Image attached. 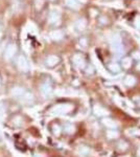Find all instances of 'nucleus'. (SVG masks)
I'll list each match as a JSON object with an SVG mask.
<instances>
[{
  "instance_id": "nucleus-1",
  "label": "nucleus",
  "mask_w": 140,
  "mask_h": 157,
  "mask_svg": "<svg viewBox=\"0 0 140 157\" xmlns=\"http://www.w3.org/2000/svg\"><path fill=\"white\" fill-rule=\"evenodd\" d=\"M16 51H17V46L15 44H9V46L6 47L5 53H4V57H5L6 60L12 59L13 57L15 56Z\"/></svg>"
},
{
  "instance_id": "nucleus-3",
  "label": "nucleus",
  "mask_w": 140,
  "mask_h": 157,
  "mask_svg": "<svg viewBox=\"0 0 140 157\" xmlns=\"http://www.w3.org/2000/svg\"><path fill=\"white\" fill-rule=\"evenodd\" d=\"M12 93H13V95L15 97H18V98H20V97L23 95V94L25 93V90L24 89H22V88H20V87H17V88H14L12 90Z\"/></svg>"
},
{
  "instance_id": "nucleus-2",
  "label": "nucleus",
  "mask_w": 140,
  "mask_h": 157,
  "mask_svg": "<svg viewBox=\"0 0 140 157\" xmlns=\"http://www.w3.org/2000/svg\"><path fill=\"white\" fill-rule=\"evenodd\" d=\"M17 65H18L19 69L20 70H23V71H25V70H27L28 69V63L27 61H26V59H25L24 57H19L18 60H17Z\"/></svg>"
},
{
  "instance_id": "nucleus-4",
  "label": "nucleus",
  "mask_w": 140,
  "mask_h": 157,
  "mask_svg": "<svg viewBox=\"0 0 140 157\" xmlns=\"http://www.w3.org/2000/svg\"><path fill=\"white\" fill-rule=\"evenodd\" d=\"M56 57H50L49 58V60H48V64H50V65H53L54 63H56Z\"/></svg>"
},
{
  "instance_id": "nucleus-5",
  "label": "nucleus",
  "mask_w": 140,
  "mask_h": 157,
  "mask_svg": "<svg viewBox=\"0 0 140 157\" xmlns=\"http://www.w3.org/2000/svg\"><path fill=\"white\" fill-rule=\"evenodd\" d=\"M60 33H52V34H51V37L53 38V39H59L60 37H61V35H59Z\"/></svg>"
}]
</instances>
